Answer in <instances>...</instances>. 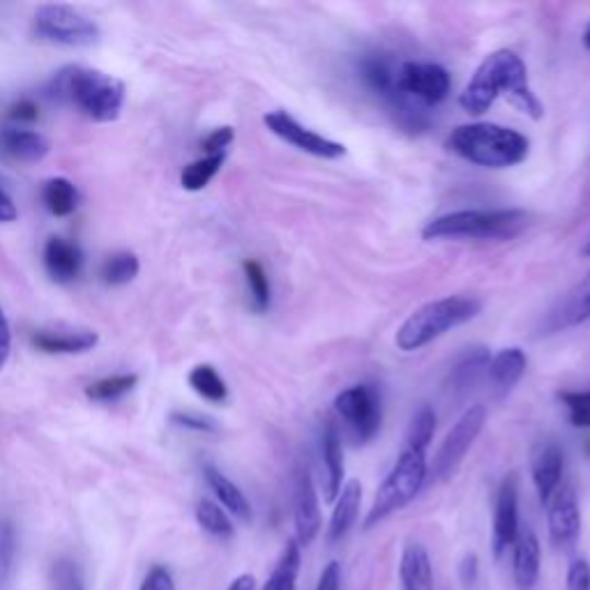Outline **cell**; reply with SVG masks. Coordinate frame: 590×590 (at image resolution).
<instances>
[{
	"instance_id": "cell-39",
	"label": "cell",
	"mask_w": 590,
	"mask_h": 590,
	"mask_svg": "<svg viewBox=\"0 0 590 590\" xmlns=\"http://www.w3.org/2000/svg\"><path fill=\"white\" fill-rule=\"evenodd\" d=\"M54 590H83L77 565L70 560H58L54 565Z\"/></svg>"
},
{
	"instance_id": "cell-34",
	"label": "cell",
	"mask_w": 590,
	"mask_h": 590,
	"mask_svg": "<svg viewBox=\"0 0 590 590\" xmlns=\"http://www.w3.org/2000/svg\"><path fill=\"white\" fill-rule=\"evenodd\" d=\"M242 272L247 280V288H249V298H252V307L263 314L270 309V280L265 275V270L259 261L247 259L242 263Z\"/></svg>"
},
{
	"instance_id": "cell-23",
	"label": "cell",
	"mask_w": 590,
	"mask_h": 590,
	"mask_svg": "<svg viewBox=\"0 0 590 590\" xmlns=\"http://www.w3.org/2000/svg\"><path fill=\"white\" fill-rule=\"evenodd\" d=\"M491 353L485 347H470L457 355L447 374V390L464 395L487 376Z\"/></svg>"
},
{
	"instance_id": "cell-47",
	"label": "cell",
	"mask_w": 590,
	"mask_h": 590,
	"mask_svg": "<svg viewBox=\"0 0 590 590\" xmlns=\"http://www.w3.org/2000/svg\"><path fill=\"white\" fill-rule=\"evenodd\" d=\"M19 217V211L14 206V201L8 196L5 190H0V222H14Z\"/></svg>"
},
{
	"instance_id": "cell-51",
	"label": "cell",
	"mask_w": 590,
	"mask_h": 590,
	"mask_svg": "<svg viewBox=\"0 0 590 590\" xmlns=\"http://www.w3.org/2000/svg\"><path fill=\"white\" fill-rule=\"evenodd\" d=\"M581 252H583V257H590V238L586 240V245H583V249H581Z\"/></svg>"
},
{
	"instance_id": "cell-36",
	"label": "cell",
	"mask_w": 590,
	"mask_h": 590,
	"mask_svg": "<svg viewBox=\"0 0 590 590\" xmlns=\"http://www.w3.org/2000/svg\"><path fill=\"white\" fill-rule=\"evenodd\" d=\"M434 431H436V413L431 411L429 406H422L413 416L411 427H408L406 447H416V450L427 452L431 441H434Z\"/></svg>"
},
{
	"instance_id": "cell-32",
	"label": "cell",
	"mask_w": 590,
	"mask_h": 590,
	"mask_svg": "<svg viewBox=\"0 0 590 590\" xmlns=\"http://www.w3.org/2000/svg\"><path fill=\"white\" fill-rule=\"evenodd\" d=\"M136 383H139V376L136 374H113L90 383L86 388V395L93 401H116L127 393H132L136 388Z\"/></svg>"
},
{
	"instance_id": "cell-48",
	"label": "cell",
	"mask_w": 590,
	"mask_h": 590,
	"mask_svg": "<svg viewBox=\"0 0 590 590\" xmlns=\"http://www.w3.org/2000/svg\"><path fill=\"white\" fill-rule=\"evenodd\" d=\"M462 579L464 583H473L478 579V556L475 554H466V558L462 560Z\"/></svg>"
},
{
	"instance_id": "cell-49",
	"label": "cell",
	"mask_w": 590,
	"mask_h": 590,
	"mask_svg": "<svg viewBox=\"0 0 590 590\" xmlns=\"http://www.w3.org/2000/svg\"><path fill=\"white\" fill-rule=\"evenodd\" d=\"M229 590H257V579L252 575H240L231 581Z\"/></svg>"
},
{
	"instance_id": "cell-8",
	"label": "cell",
	"mask_w": 590,
	"mask_h": 590,
	"mask_svg": "<svg viewBox=\"0 0 590 590\" xmlns=\"http://www.w3.org/2000/svg\"><path fill=\"white\" fill-rule=\"evenodd\" d=\"M485 422H487V408L483 404L468 406L466 411L462 413V418L452 424V429L447 431V436L443 439L441 447L436 450L434 462H431L429 473H427V480H431V483L447 480L450 475L459 468V464L468 455V450L473 447V443L478 441V436L483 434Z\"/></svg>"
},
{
	"instance_id": "cell-16",
	"label": "cell",
	"mask_w": 590,
	"mask_h": 590,
	"mask_svg": "<svg viewBox=\"0 0 590 590\" xmlns=\"http://www.w3.org/2000/svg\"><path fill=\"white\" fill-rule=\"evenodd\" d=\"M295 542L300 547H309L321 533V508H319V493L311 483V475L307 470H300L298 483H295Z\"/></svg>"
},
{
	"instance_id": "cell-30",
	"label": "cell",
	"mask_w": 590,
	"mask_h": 590,
	"mask_svg": "<svg viewBox=\"0 0 590 590\" xmlns=\"http://www.w3.org/2000/svg\"><path fill=\"white\" fill-rule=\"evenodd\" d=\"M190 385H192V390L206 401L224 404L226 399H229V388H226L224 378L213 365H196L190 372Z\"/></svg>"
},
{
	"instance_id": "cell-41",
	"label": "cell",
	"mask_w": 590,
	"mask_h": 590,
	"mask_svg": "<svg viewBox=\"0 0 590 590\" xmlns=\"http://www.w3.org/2000/svg\"><path fill=\"white\" fill-rule=\"evenodd\" d=\"M234 139H236L234 127H217L206 136V139L201 141V148L206 155H222L226 148L234 144Z\"/></svg>"
},
{
	"instance_id": "cell-14",
	"label": "cell",
	"mask_w": 590,
	"mask_h": 590,
	"mask_svg": "<svg viewBox=\"0 0 590 590\" xmlns=\"http://www.w3.org/2000/svg\"><path fill=\"white\" fill-rule=\"evenodd\" d=\"M519 485L517 475H508L501 483L496 496V510H493V533H491V547L493 556L501 558L519 535Z\"/></svg>"
},
{
	"instance_id": "cell-40",
	"label": "cell",
	"mask_w": 590,
	"mask_h": 590,
	"mask_svg": "<svg viewBox=\"0 0 590 590\" xmlns=\"http://www.w3.org/2000/svg\"><path fill=\"white\" fill-rule=\"evenodd\" d=\"M171 422L183 427V429H192V431H201V434H213V431H217V422L206 418V416H198V413H190V411H175L171 413Z\"/></svg>"
},
{
	"instance_id": "cell-22",
	"label": "cell",
	"mask_w": 590,
	"mask_h": 590,
	"mask_svg": "<svg viewBox=\"0 0 590 590\" xmlns=\"http://www.w3.org/2000/svg\"><path fill=\"white\" fill-rule=\"evenodd\" d=\"M321 459H324V498L328 503H334L339 491L344 487V450H342V436L334 422H326L321 434Z\"/></svg>"
},
{
	"instance_id": "cell-2",
	"label": "cell",
	"mask_w": 590,
	"mask_h": 590,
	"mask_svg": "<svg viewBox=\"0 0 590 590\" xmlns=\"http://www.w3.org/2000/svg\"><path fill=\"white\" fill-rule=\"evenodd\" d=\"M49 98L72 104L95 123H113L125 104V83L90 67H65L54 77Z\"/></svg>"
},
{
	"instance_id": "cell-6",
	"label": "cell",
	"mask_w": 590,
	"mask_h": 590,
	"mask_svg": "<svg viewBox=\"0 0 590 590\" xmlns=\"http://www.w3.org/2000/svg\"><path fill=\"white\" fill-rule=\"evenodd\" d=\"M427 452L416 447H404L397 457L393 470L385 475V480L376 489L374 503L365 517V529L378 526L381 521L404 510L408 503L416 501V496L422 491L427 483Z\"/></svg>"
},
{
	"instance_id": "cell-7",
	"label": "cell",
	"mask_w": 590,
	"mask_h": 590,
	"mask_svg": "<svg viewBox=\"0 0 590 590\" xmlns=\"http://www.w3.org/2000/svg\"><path fill=\"white\" fill-rule=\"evenodd\" d=\"M397 67L393 56L388 54H367L358 63V75L374 95H378L388 109L395 113V118L408 132H422L429 125L427 109L406 100L397 88Z\"/></svg>"
},
{
	"instance_id": "cell-44",
	"label": "cell",
	"mask_w": 590,
	"mask_h": 590,
	"mask_svg": "<svg viewBox=\"0 0 590 590\" xmlns=\"http://www.w3.org/2000/svg\"><path fill=\"white\" fill-rule=\"evenodd\" d=\"M8 118L12 123H35L39 118V109L33 100H19L8 109Z\"/></svg>"
},
{
	"instance_id": "cell-52",
	"label": "cell",
	"mask_w": 590,
	"mask_h": 590,
	"mask_svg": "<svg viewBox=\"0 0 590 590\" xmlns=\"http://www.w3.org/2000/svg\"><path fill=\"white\" fill-rule=\"evenodd\" d=\"M588 452H590V441H588Z\"/></svg>"
},
{
	"instance_id": "cell-9",
	"label": "cell",
	"mask_w": 590,
	"mask_h": 590,
	"mask_svg": "<svg viewBox=\"0 0 590 590\" xmlns=\"http://www.w3.org/2000/svg\"><path fill=\"white\" fill-rule=\"evenodd\" d=\"M33 31L39 39L63 47H93L100 42V26L70 5H42L35 12Z\"/></svg>"
},
{
	"instance_id": "cell-1",
	"label": "cell",
	"mask_w": 590,
	"mask_h": 590,
	"mask_svg": "<svg viewBox=\"0 0 590 590\" xmlns=\"http://www.w3.org/2000/svg\"><path fill=\"white\" fill-rule=\"evenodd\" d=\"M501 95H508L533 121L544 116V106L529 83L524 60L510 49H498L480 63L462 90L459 106L470 116H483Z\"/></svg>"
},
{
	"instance_id": "cell-17",
	"label": "cell",
	"mask_w": 590,
	"mask_h": 590,
	"mask_svg": "<svg viewBox=\"0 0 590 590\" xmlns=\"http://www.w3.org/2000/svg\"><path fill=\"white\" fill-rule=\"evenodd\" d=\"M52 144L47 136H42L35 129H26L19 125L0 127V152L14 162L35 164L49 155Z\"/></svg>"
},
{
	"instance_id": "cell-28",
	"label": "cell",
	"mask_w": 590,
	"mask_h": 590,
	"mask_svg": "<svg viewBox=\"0 0 590 590\" xmlns=\"http://www.w3.org/2000/svg\"><path fill=\"white\" fill-rule=\"evenodd\" d=\"M300 565H303V547L295 540H288L263 590H295V586H298Z\"/></svg>"
},
{
	"instance_id": "cell-35",
	"label": "cell",
	"mask_w": 590,
	"mask_h": 590,
	"mask_svg": "<svg viewBox=\"0 0 590 590\" xmlns=\"http://www.w3.org/2000/svg\"><path fill=\"white\" fill-rule=\"evenodd\" d=\"M196 521L198 526L215 535V537H234V524L229 514L224 512V508H219L217 503L208 501V498H203V501L196 506Z\"/></svg>"
},
{
	"instance_id": "cell-4",
	"label": "cell",
	"mask_w": 590,
	"mask_h": 590,
	"mask_svg": "<svg viewBox=\"0 0 590 590\" xmlns=\"http://www.w3.org/2000/svg\"><path fill=\"white\" fill-rule=\"evenodd\" d=\"M483 311V303L470 295H447L441 300H431L418 307L399 326L395 344L404 353H413L429 347L434 339L455 330Z\"/></svg>"
},
{
	"instance_id": "cell-18",
	"label": "cell",
	"mask_w": 590,
	"mask_h": 590,
	"mask_svg": "<svg viewBox=\"0 0 590 590\" xmlns=\"http://www.w3.org/2000/svg\"><path fill=\"white\" fill-rule=\"evenodd\" d=\"M531 475H533V485H535L542 506H547L552 501V496L560 489L563 450L552 441L542 443L540 450L533 455Z\"/></svg>"
},
{
	"instance_id": "cell-38",
	"label": "cell",
	"mask_w": 590,
	"mask_h": 590,
	"mask_svg": "<svg viewBox=\"0 0 590 590\" xmlns=\"http://www.w3.org/2000/svg\"><path fill=\"white\" fill-rule=\"evenodd\" d=\"M558 399L577 429H590V390H565L558 393Z\"/></svg>"
},
{
	"instance_id": "cell-26",
	"label": "cell",
	"mask_w": 590,
	"mask_h": 590,
	"mask_svg": "<svg viewBox=\"0 0 590 590\" xmlns=\"http://www.w3.org/2000/svg\"><path fill=\"white\" fill-rule=\"evenodd\" d=\"M360 503H362V485L358 480H349L334 501V510H332L330 526H328V542L334 544L349 535V531L358 521Z\"/></svg>"
},
{
	"instance_id": "cell-13",
	"label": "cell",
	"mask_w": 590,
	"mask_h": 590,
	"mask_svg": "<svg viewBox=\"0 0 590 590\" xmlns=\"http://www.w3.org/2000/svg\"><path fill=\"white\" fill-rule=\"evenodd\" d=\"M547 506V526L552 542L558 549L575 547L581 533V510L577 491L572 487H560Z\"/></svg>"
},
{
	"instance_id": "cell-19",
	"label": "cell",
	"mask_w": 590,
	"mask_h": 590,
	"mask_svg": "<svg viewBox=\"0 0 590 590\" xmlns=\"http://www.w3.org/2000/svg\"><path fill=\"white\" fill-rule=\"evenodd\" d=\"M512 575L517 590H533L540 581V540L533 529H521L512 544Z\"/></svg>"
},
{
	"instance_id": "cell-33",
	"label": "cell",
	"mask_w": 590,
	"mask_h": 590,
	"mask_svg": "<svg viewBox=\"0 0 590 590\" xmlns=\"http://www.w3.org/2000/svg\"><path fill=\"white\" fill-rule=\"evenodd\" d=\"M139 275V259L132 252L111 254L102 265V280L111 286H125Z\"/></svg>"
},
{
	"instance_id": "cell-24",
	"label": "cell",
	"mask_w": 590,
	"mask_h": 590,
	"mask_svg": "<svg viewBox=\"0 0 590 590\" xmlns=\"http://www.w3.org/2000/svg\"><path fill=\"white\" fill-rule=\"evenodd\" d=\"M401 590H434V567L424 544L408 542L399 563Z\"/></svg>"
},
{
	"instance_id": "cell-50",
	"label": "cell",
	"mask_w": 590,
	"mask_h": 590,
	"mask_svg": "<svg viewBox=\"0 0 590 590\" xmlns=\"http://www.w3.org/2000/svg\"><path fill=\"white\" fill-rule=\"evenodd\" d=\"M583 47L590 49V21H588V26H586V31H583Z\"/></svg>"
},
{
	"instance_id": "cell-31",
	"label": "cell",
	"mask_w": 590,
	"mask_h": 590,
	"mask_svg": "<svg viewBox=\"0 0 590 590\" xmlns=\"http://www.w3.org/2000/svg\"><path fill=\"white\" fill-rule=\"evenodd\" d=\"M224 160H226V152L203 155L201 160L185 167L183 175H180V185H183L188 192H201L219 173Z\"/></svg>"
},
{
	"instance_id": "cell-12",
	"label": "cell",
	"mask_w": 590,
	"mask_h": 590,
	"mask_svg": "<svg viewBox=\"0 0 590 590\" xmlns=\"http://www.w3.org/2000/svg\"><path fill=\"white\" fill-rule=\"evenodd\" d=\"M263 123H265V127L272 134L280 136V139L286 141L288 146L298 148V150H303L307 155L321 157V160H339V157L347 155V146L344 144L332 141V139H328V136H324L319 132H314V129L300 125L286 111H270V113H265Z\"/></svg>"
},
{
	"instance_id": "cell-15",
	"label": "cell",
	"mask_w": 590,
	"mask_h": 590,
	"mask_svg": "<svg viewBox=\"0 0 590 590\" xmlns=\"http://www.w3.org/2000/svg\"><path fill=\"white\" fill-rule=\"evenodd\" d=\"M588 319H590V272L570 293H565L556 303V307L544 316L540 332L556 334L560 330H570Z\"/></svg>"
},
{
	"instance_id": "cell-21",
	"label": "cell",
	"mask_w": 590,
	"mask_h": 590,
	"mask_svg": "<svg viewBox=\"0 0 590 590\" xmlns=\"http://www.w3.org/2000/svg\"><path fill=\"white\" fill-rule=\"evenodd\" d=\"M31 342L37 351L52 355H75L95 349L100 337L93 330H37L33 332Z\"/></svg>"
},
{
	"instance_id": "cell-3",
	"label": "cell",
	"mask_w": 590,
	"mask_h": 590,
	"mask_svg": "<svg viewBox=\"0 0 590 590\" xmlns=\"http://www.w3.org/2000/svg\"><path fill=\"white\" fill-rule=\"evenodd\" d=\"M447 148L462 160L485 169H510L526 162L529 136L496 123H468L452 129Z\"/></svg>"
},
{
	"instance_id": "cell-29",
	"label": "cell",
	"mask_w": 590,
	"mask_h": 590,
	"mask_svg": "<svg viewBox=\"0 0 590 590\" xmlns=\"http://www.w3.org/2000/svg\"><path fill=\"white\" fill-rule=\"evenodd\" d=\"M42 203L54 217H70L79 208V192L72 180L49 178L42 188Z\"/></svg>"
},
{
	"instance_id": "cell-37",
	"label": "cell",
	"mask_w": 590,
	"mask_h": 590,
	"mask_svg": "<svg viewBox=\"0 0 590 590\" xmlns=\"http://www.w3.org/2000/svg\"><path fill=\"white\" fill-rule=\"evenodd\" d=\"M16 563V531L10 521H0V590H3L12 575Z\"/></svg>"
},
{
	"instance_id": "cell-45",
	"label": "cell",
	"mask_w": 590,
	"mask_h": 590,
	"mask_svg": "<svg viewBox=\"0 0 590 590\" xmlns=\"http://www.w3.org/2000/svg\"><path fill=\"white\" fill-rule=\"evenodd\" d=\"M314 590H342V565L337 560H330L319 577Z\"/></svg>"
},
{
	"instance_id": "cell-10",
	"label": "cell",
	"mask_w": 590,
	"mask_h": 590,
	"mask_svg": "<svg viewBox=\"0 0 590 590\" xmlns=\"http://www.w3.org/2000/svg\"><path fill=\"white\" fill-rule=\"evenodd\" d=\"M399 93L422 109H434L450 95V75L439 63L404 60L397 67Z\"/></svg>"
},
{
	"instance_id": "cell-46",
	"label": "cell",
	"mask_w": 590,
	"mask_h": 590,
	"mask_svg": "<svg viewBox=\"0 0 590 590\" xmlns=\"http://www.w3.org/2000/svg\"><path fill=\"white\" fill-rule=\"evenodd\" d=\"M10 351H12V330H10L5 311L0 309V370L8 365Z\"/></svg>"
},
{
	"instance_id": "cell-43",
	"label": "cell",
	"mask_w": 590,
	"mask_h": 590,
	"mask_svg": "<svg viewBox=\"0 0 590 590\" xmlns=\"http://www.w3.org/2000/svg\"><path fill=\"white\" fill-rule=\"evenodd\" d=\"M141 590H175V583H173V577L167 567L155 565L152 570L146 575Z\"/></svg>"
},
{
	"instance_id": "cell-5",
	"label": "cell",
	"mask_w": 590,
	"mask_h": 590,
	"mask_svg": "<svg viewBox=\"0 0 590 590\" xmlns=\"http://www.w3.org/2000/svg\"><path fill=\"white\" fill-rule=\"evenodd\" d=\"M529 215L517 208L455 211L427 222L424 240L468 238V240H510L526 229Z\"/></svg>"
},
{
	"instance_id": "cell-20",
	"label": "cell",
	"mask_w": 590,
	"mask_h": 590,
	"mask_svg": "<svg viewBox=\"0 0 590 590\" xmlns=\"http://www.w3.org/2000/svg\"><path fill=\"white\" fill-rule=\"evenodd\" d=\"M44 268H47L49 277L54 282L67 284L75 282L81 275L83 268V252L77 242H70L65 238H49L44 245Z\"/></svg>"
},
{
	"instance_id": "cell-42",
	"label": "cell",
	"mask_w": 590,
	"mask_h": 590,
	"mask_svg": "<svg viewBox=\"0 0 590 590\" xmlns=\"http://www.w3.org/2000/svg\"><path fill=\"white\" fill-rule=\"evenodd\" d=\"M567 590H590V563L577 558L567 570Z\"/></svg>"
},
{
	"instance_id": "cell-11",
	"label": "cell",
	"mask_w": 590,
	"mask_h": 590,
	"mask_svg": "<svg viewBox=\"0 0 590 590\" xmlns=\"http://www.w3.org/2000/svg\"><path fill=\"white\" fill-rule=\"evenodd\" d=\"M334 411L342 418L355 443H370L381 429V397L370 385H351L334 397Z\"/></svg>"
},
{
	"instance_id": "cell-27",
	"label": "cell",
	"mask_w": 590,
	"mask_h": 590,
	"mask_svg": "<svg viewBox=\"0 0 590 590\" xmlns=\"http://www.w3.org/2000/svg\"><path fill=\"white\" fill-rule=\"evenodd\" d=\"M203 478H206L208 487L217 496V501L234 517H238L240 521L252 519V506H249L247 496L242 493V489L234 480L226 478V475L217 466H213V464L203 466Z\"/></svg>"
},
{
	"instance_id": "cell-25",
	"label": "cell",
	"mask_w": 590,
	"mask_h": 590,
	"mask_svg": "<svg viewBox=\"0 0 590 590\" xmlns=\"http://www.w3.org/2000/svg\"><path fill=\"white\" fill-rule=\"evenodd\" d=\"M526 370H529L526 353L519 347H510L491 355L489 367H487V378L491 381L496 390H501L506 395L521 378H524Z\"/></svg>"
}]
</instances>
